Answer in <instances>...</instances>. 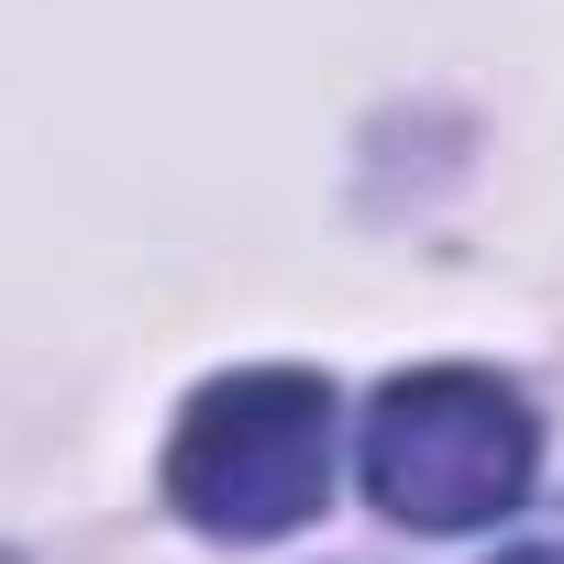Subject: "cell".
I'll return each mask as SVG.
<instances>
[{"instance_id": "277c9868", "label": "cell", "mask_w": 564, "mask_h": 564, "mask_svg": "<svg viewBox=\"0 0 564 564\" xmlns=\"http://www.w3.org/2000/svg\"><path fill=\"white\" fill-rule=\"evenodd\" d=\"M0 564H23V553H0Z\"/></svg>"}, {"instance_id": "6da1fadb", "label": "cell", "mask_w": 564, "mask_h": 564, "mask_svg": "<svg viewBox=\"0 0 564 564\" xmlns=\"http://www.w3.org/2000/svg\"><path fill=\"white\" fill-rule=\"evenodd\" d=\"M333 377L311 366H232L166 432V509L210 542H276L333 498Z\"/></svg>"}, {"instance_id": "7a4b0ae2", "label": "cell", "mask_w": 564, "mask_h": 564, "mask_svg": "<svg viewBox=\"0 0 564 564\" xmlns=\"http://www.w3.org/2000/svg\"><path fill=\"white\" fill-rule=\"evenodd\" d=\"M531 465H542V421L487 366L388 377L355 432V476L399 531H487L498 509L531 498Z\"/></svg>"}, {"instance_id": "3957f363", "label": "cell", "mask_w": 564, "mask_h": 564, "mask_svg": "<svg viewBox=\"0 0 564 564\" xmlns=\"http://www.w3.org/2000/svg\"><path fill=\"white\" fill-rule=\"evenodd\" d=\"M498 564H564V542H520V553H498Z\"/></svg>"}]
</instances>
